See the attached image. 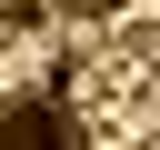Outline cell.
I'll list each match as a JSON object with an SVG mask.
<instances>
[{
	"label": "cell",
	"mask_w": 160,
	"mask_h": 150,
	"mask_svg": "<svg viewBox=\"0 0 160 150\" xmlns=\"http://www.w3.org/2000/svg\"><path fill=\"white\" fill-rule=\"evenodd\" d=\"M110 10H120V0H70V20H110Z\"/></svg>",
	"instance_id": "obj_2"
},
{
	"label": "cell",
	"mask_w": 160,
	"mask_h": 150,
	"mask_svg": "<svg viewBox=\"0 0 160 150\" xmlns=\"http://www.w3.org/2000/svg\"><path fill=\"white\" fill-rule=\"evenodd\" d=\"M0 140H70V120H60V110H30V100H20V110L0 100Z\"/></svg>",
	"instance_id": "obj_1"
}]
</instances>
